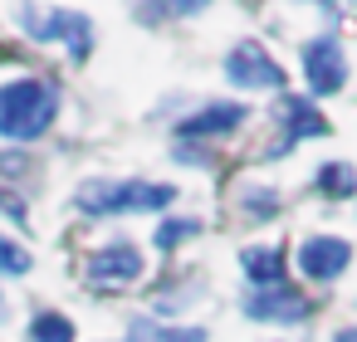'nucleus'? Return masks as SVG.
Wrapping results in <instances>:
<instances>
[{"label": "nucleus", "instance_id": "8", "mask_svg": "<svg viewBox=\"0 0 357 342\" xmlns=\"http://www.w3.org/2000/svg\"><path fill=\"white\" fill-rule=\"evenodd\" d=\"M308 313H313L308 298H303L298 288H289V283L245 293V318H255V322H284V327H298V322H308Z\"/></svg>", "mask_w": 357, "mask_h": 342}, {"label": "nucleus", "instance_id": "3", "mask_svg": "<svg viewBox=\"0 0 357 342\" xmlns=\"http://www.w3.org/2000/svg\"><path fill=\"white\" fill-rule=\"evenodd\" d=\"M15 25L35 45H64L69 59H79V64L93 54V20L79 15V10H54V6H30V0H20Z\"/></svg>", "mask_w": 357, "mask_h": 342}, {"label": "nucleus", "instance_id": "15", "mask_svg": "<svg viewBox=\"0 0 357 342\" xmlns=\"http://www.w3.org/2000/svg\"><path fill=\"white\" fill-rule=\"evenodd\" d=\"M30 342H74V322H69L64 313H35Z\"/></svg>", "mask_w": 357, "mask_h": 342}, {"label": "nucleus", "instance_id": "12", "mask_svg": "<svg viewBox=\"0 0 357 342\" xmlns=\"http://www.w3.org/2000/svg\"><path fill=\"white\" fill-rule=\"evenodd\" d=\"M128 342H206V327H186V322H157V318H132Z\"/></svg>", "mask_w": 357, "mask_h": 342}, {"label": "nucleus", "instance_id": "5", "mask_svg": "<svg viewBox=\"0 0 357 342\" xmlns=\"http://www.w3.org/2000/svg\"><path fill=\"white\" fill-rule=\"evenodd\" d=\"M225 79H230L235 88H255V93L284 88V69H279V59H274L259 40H245V45H235V49L225 54Z\"/></svg>", "mask_w": 357, "mask_h": 342}, {"label": "nucleus", "instance_id": "14", "mask_svg": "<svg viewBox=\"0 0 357 342\" xmlns=\"http://www.w3.org/2000/svg\"><path fill=\"white\" fill-rule=\"evenodd\" d=\"M318 191L323 196H352L357 191V171L347 162H323L318 166Z\"/></svg>", "mask_w": 357, "mask_h": 342}, {"label": "nucleus", "instance_id": "19", "mask_svg": "<svg viewBox=\"0 0 357 342\" xmlns=\"http://www.w3.org/2000/svg\"><path fill=\"white\" fill-rule=\"evenodd\" d=\"M333 342H357V327H337V332H333Z\"/></svg>", "mask_w": 357, "mask_h": 342}, {"label": "nucleus", "instance_id": "9", "mask_svg": "<svg viewBox=\"0 0 357 342\" xmlns=\"http://www.w3.org/2000/svg\"><path fill=\"white\" fill-rule=\"evenodd\" d=\"M328 132V118L308 103V98H284L279 103V142L269 147V157H284L294 152L303 137H323Z\"/></svg>", "mask_w": 357, "mask_h": 342}, {"label": "nucleus", "instance_id": "4", "mask_svg": "<svg viewBox=\"0 0 357 342\" xmlns=\"http://www.w3.org/2000/svg\"><path fill=\"white\" fill-rule=\"evenodd\" d=\"M142 269L147 264H142V249L132 240H108L103 249L89 254L84 279H89V288H132L142 279Z\"/></svg>", "mask_w": 357, "mask_h": 342}, {"label": "nucleus", "instance_id": "17", "mask_svg": "<svg viewBox=\"0 0 357 342\" xmlns=\"http://www.w3.org/2000/svg\"><path fill=\"white\" fill-rule=\"evenodd\" d=\"M30 269H35L30 249H25V244H15L10 235H0V274H10V279H15V274H30Z\"/></svg>", "mask_w": 357, "mask_h": 342}, {"label": "nucleus", "instance_id": "16", "mask_svg": "<svg viewBox=\"0 0 357 342\" xmlns=\"http://www.w3.org/2000/svg\"><path fill=\"white\" fill-rule=\"evenodd\" d=\"M191 235H201V220H191V215H176V220H162V225H157L152 244H157V249H176V244H186Z\"/></svg>", "mask_w": 357, "mask_h": 342}, {"label": "nucleus", "instance_id": "11", "mask_svg": "<svg viewBox=\"0 0 357 342\" xmlns=\"http://www.w3.org/2000/svg\"><path fill=\"white\" fill-rule=\"evenodd\" d=\"M240 269L255 288H279L284 283V249H269V244H250L240 249Z\"/></svg>", "mask_w": 357, "mask_h": 342}, {"label": "nucleus", "instance_id": "10", "mask_svg": "<svg viewBox=\"0 0 357 342\" xmlns=\"http://www.w3.org/2000/svg\"><path fill=\"white\" fill-rule=\"evenodd\" d=\"M250 113L240 108V103H206V108H196L191 118H181L176 123V137L181 142H211V137H230L240 123H245Z\"/></svg>", "mask_w": 357, "mask_h": 342}, {"label": "nucleus", "instance_id": "2", "mask_svg": "<svg viewBox=\"0 0 357 342\" xmlns=\"http://www.w3.org/2000/svg\"><path fill=\"white\" fill-rule=\"evenodd\" d=\"M176 201V186L162 181H84L74 191V205L84 215H152Z\"/></svg>", "mask_w": 357, "mask_h": 342}, {"label": "nucleus", "instance_id": "6", "mask_svg": "<svg viewBox=\"0 0 357 342\" xmlns=\"http://www.w3.org/2000/svg\"><path fill=\"white\" fill-rule=\"evenodd\" d=\"M303 79L313 88V98H328V93H342L347 84V54L333 35H313L303 45Z\"/></svg>", "mask_w": 357, "mask_h": 342}, {"label": "nucleus", "instance_id": "18", "mask_svg": "<svg viewBox=\"0 0 357 342\" xmlns=\"http://www.w3.org/2000/svg\"><path fill=\"white\" fill-rule=\"evenodd\" d=\"M147 6H162V15H201L211 0H147Z\"/></svg>", "mask_w": 357, "mask_h": 342}, {"label": "nucleus", "instance_id": "13", "mask_svg": "<svg viewBox=\"0 0 357 342\" xmlns=\"http://www.w3.org/2000/svg\"><path fill=\"white\" fill-rule=\"evenodd\" d=\"M235 205H240V215H245V220H255V225H259V220L279 215V205H284V201H279V191H274V186H255V181H245V186L235 191Z\"/></svg>", "mask_w": 357, "mask_h": 342}, {"label": "nucleus", "instance_id": "7", "mask_svg": "<svg viewBox=\"0 0 357 342\" xmlns=\"http://www.w3.org/2000/svg\"><path fill=\"white\" fill-rule=\"evenodd\" d=\"M347 264H352V244H347L342 235H313V240L298 244V269H303V279H313V283L342 279Z\"/></svg>", "mask_w": 357, "mask_h": 342}, {"label": "nucleus", "instance_id": "1", "mask_svg": "<svg viewBox=\"0 0 357 342\" xmlns=\"http://www.w3.org/2000/svg\"><path fill=\"white\" fill-rule=\"evenodd\" d=\"M59 118V84L50 79H10L0 84V137L35 142Z\"/></svg>", "mask_w": 357, "mask_h": 342}]
</instances>
